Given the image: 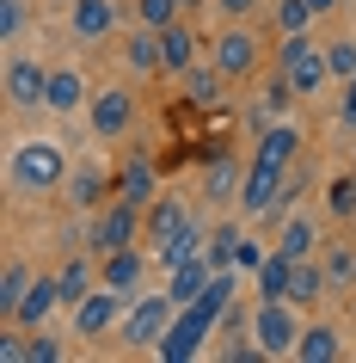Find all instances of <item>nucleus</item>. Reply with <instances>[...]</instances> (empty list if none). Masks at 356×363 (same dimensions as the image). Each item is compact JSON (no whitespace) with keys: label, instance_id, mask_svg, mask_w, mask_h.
Masks as SVG:
<instances>
[{"label":"nucleus","instance_id":"37","mask_svg":"<svg viewBox=\"0 0 356 363\" xmlns=\"http://www.w3.org/2000/svg\"><path fill=\"white\" fill-rule=\"evenodd\" d=\"M326 277H332V284H350V277H356V252H350V247H338L332 259H326Z\"/></svg>","mask_w":356,"mask_h":363},{"label":"nucleus","instance_id":"16","mask_svg":"<svg viewBox=\"0 0 356 363\" xmlns=\"http://www.w3.org/2000/svg\"><path fill=\"white\" fill-rule=\"evenodd\" d=\"M117 185H111V172L105 167H74L68 172V203L74 210H105V197H111Z\"/></svg>","mask_w":356,"mask_h":363},{"label":"nucleus","instance_id":"23","mask_svg":"<svg viewBox=\"0 0 356 363\" xmlns=\"http://www.w3.org/2000/svg\"><path fill=\"white\" fill-rule=\"evenodd\" d=\"M123 62H130L135 74H154V68H166V62H160V31H148V25H142V31L123 43Z\"/></svg>","mask_w":356,"mask_h":363},{"label":"nucleus","instance_id":"9","mask_svg":"<svg viewBox=\"0 0 356 363\" xmlns=\"http://www.w3.org/2000/svg\"><path fill=\"white\" fill-rule=\"evenodd\" d=\"M130 123H135V93L130 86H98L93 93V135L98 142H117Z\"/></svg>","mask_w":356,"mask_h":363},{"label":"nucleus","instance_id":"42","mask_svg":"<svg viewBox=\"0 0 356 363\" xmlns=\"http://www.w3.org/2000/svg\"><path fill=\"white\" fill-rule=\"evenodd\" d=\"M185 6H197V0H185Z\"/></svg>","mask_w":356,"mask_h":363},{"label":"nucleus","instance_id":"18","mask_svg":"<svg viewBox=\"0 0 356 363\" xmlns=\"http://www.w3.org/2000/svg\"><path fill=\"white\" fill-rule=\"evenodd\" d=\"M68 25H74V38L98 43V38H111V31H117V6H111V0H74Z\"/></svg>","mask_w":356,"mask_h":363},{"label":"nucleus","instance_id":"28","mask_svg":"<svg viewBox=\"0 0 356 363\" xmlns=\"http://www.w3.org/2000/svg\"><path fill=\"white\" fill-rule=\"evenodd\" d=\"M222 68H215V62H209V68H190L185 74V93H190V105H215V99H222Z\"/></svg>","mask_w":356,"mask_h":363},{"label":"nucleus","instance_id":"35","mask_svg":"<svg viewBox=\"0 0 356 363\" xmlns=\"http://www.w3.org/2000/svg\"><path fill=\"white\" fill-rule=\"evenodd\" d=\"M240 185H246V179L234 172V160H222V167L209 172V197H240Z\"/></svg>","mask_w":356,"mask_h":363},{"label":"nucleus","instance_id":"30","mask_svg":"<svg viewBox=\"0 0 356 363\" xmlns=\"http://www.w3.org/2000/svg\"><path fill=\"white\" fill-rule=\"evenodd\" d=\"M240 240H246V234L240 228H215V234H209V259H215V271H234V265H240Z\"/></svg>","mask_w":356,"mask_h":363},{"label":"nucleus","instance_id":"11","mask_svg":"<svg viewBox=\"0 0 356 363\" xmlns=\"http://www.w3.org/2000/svg\"><path fill=\"white\" fill-rule=\"evenodd\" d=\"M282 185H289V167L252 160V172H246V185H240V210H246V216H264V210L282 197Z\"/></svg>","mask_w":356,"mask_h":363},{"label":"nucleus","instance_id":"13","mask_svg":"<svg viewBox=\"0 0 356 363\" xmlns=\"http://www.w3.org/2000/svg\"><path fill=\"white\" fill-rule=\"evenodd\" d=\"M62 308V284L56 277H38V284L25 289V302H19V314H13V326H25V333H38L50 314Z\"/></svg>","mask_w":356,"mask_h":363},{"label":"nucleus","instance_id":"34","mask_svg":"<svg viewBox=\"0 0 356 363\" xmlns=\"http://www.w3.org/2000/svg\"><path fill=\"white\" fill-rule=\"evenodd\" d=\"M326 68H332V80H350V74H356V43H350V38L326 43Z\"/></svg>","mask_w":356,"mask_h":363},{"label":"nucleus","instance_id":"36","mask_svg":"<svg viewBox=\"0 0 356 363\" xmlns=\"http://www.w3.org/2000/svg\"><path fill=\"white\" fill-rule=\"evenodd\" d=\"M25 31V0H0V38L13 43Z\"/></svg>","mask_w":356,"mask_h":363},{"label":"nucleus","instance_id":"20","mask_svg":"<svg viewBox=\"0 0 356 363\" xmlns=\"http://www.w3.org/2000/svg\"><path fill=\"white\" fill-rule=\"evenodd\" d=\"M326 284H332V277H326V265H314V259H295V265H289V302H295V308L319 302Z\"/></svg>","mask_w":356,"mask_h":363},{"label":"nucleus","instance_id":"1","mask_svg":"<svg viewBox=\"0 0 356 363\" xmlns=\"http://www.w3.org/2000/svg\"><path fill=\"white\" fill-rule=\"evenodd\" d=\"M6 185H13L19 197L62 191V185H68V154H62V142H50V135L19 142V148H13V160H6Z\"/></svg>","mask_w":356,"mask_h":363},{"label":"nucleus","instance_id":"39","mask_svg":"<svg viewBox=\"0 0 356 363\" xmlns=\"http://www.w3.org/2000/svg\"><path fill=\"white\" fill-rule=\"evenodd\" d=\"M338 117H344V123H350V130H356V74L344 80V99H338Z\"/></svg>","mask_w":356,"mask_h":363},{"label":"nucleus","instance_id":"27","mask_svg":"<svg viewBox=\"0 0 356 363\" xmlns=\"http://www.w3.org/2000/svg\"><path fill=\"white\" fill-rule=\"evenodd\" d=\"M314 247H319V228L307 222V216H295V222L277 234V252H282V259H314Z\"/></svg>","mask_w":356,"mask_h":363},{"label":"nucleus","instance_id":"6","mask_svg":"<svg viewBox=\"0 0 356 363\" xmlns=\"http://www.w3.org/2000/svg\"><path fill=\"white\" fill-rule=\"evenodd\" d=\"M172 314H178L172 296H142V302L123 314V339H130V345H160V339H166V326H172Z\"/></svg>","mask_w":356,"mask_h":363},{"label":"nucleus","instance_id":"4","mask_svg":"<svg viewBox=\"0 0 356 363\" xmlns=\"http://www.w3.org/2000/svg\"><path fill=\"white\" fill-rule=\"evenodd\" d=\"M252 339H258L264 357H289V351L301 345L295 302H258V308H252Z\"/></svg>","mask_w":356,"mask_h":363},{"label":"nucleus","instance_id":"32","mask_svg":"<svg viewBox=\"0 0 356 363\" xmlns=\"http://www.w3.org/2000/svg\"><path fill=\"white\" fill-rule=\"evenodd\" d=\"M277 25H282V38L289 31H307L314 25V0H277Z\"/></svg>","mask_w":356,"mask_h":363},{"label":"nucleus","instance_id":"7","mask_svg":"<svg viewBox=\"0 0 356 363\" xmlns=\"http://www.w3.org/2000/svg\"><path fill=\"white\" fill-rule=\"evenodd\" d=\"M43 99H50V68L31 56H13L6 62V105L13 111H38Z\"/></svg>","mask_w":356,"mask_h":363},{"label":"nucleus","instance_id":"17","mask_svg":"<svg viewBox=\"0 0 356 363\" xmlns=\"http://www.w3.org/2000/svg\"><path fill=\"white\" fill-rule=\"evenodd\" d=\"M160 62H166V74H190V68H197V31H190L185 19H172L166 31H160Z\"/></svg>","mask_w":356,"mask_h":363},{"label":"nucleus","instance_id":"25","mask_svg":"<svg viewBox=\"0 0 356 363\" xmlns=\"http://www.w3.org/2000/svg\"><path fill=\"white\" fill-rule=\"evenodd\" d=\"M344 345H338V333L332 326H301V345H295V357L301 363H332Z\"/></svg>","mask_w":356,"mask_h":363},{"label":"nucleus","instance_id":"2","mask_svg":"<svg viewBox=\"0 0 356 363\" xmlns=\"http://www.w3.org/2000/svg\"><path fill=\"white\" fill-rule=\"evenodd\" d=\"M277 68H282V80L295 86V99H314L326 80H332V68H326V50H319L307 31H289V38L277 43Z\"/></svg>","mask_w":356,"mask_h":363},{"label":"nucleus","instance_id":"3","mask_svg":"<svg viewBox=\"0 0 356 363\" xmlns=\"http://www.w3.org/2000/svg\"><path fill=\"white\" fill-rule=\"evenodd\" d=\"M209 326H222V320H215V314H209L203 302H185V308H178V314H172L166 339L154 345V351H160V357H166V363H185V357H197V351H203Z\"/></svg>","mask_w":356,"mask_h":363},{"label":"nucleus","instance_id":"26","mask_svg":"<svg viewBox=\"0 0 356 363\" xmlns=\"http://www.w3.org/2000/svg\"><path fill=\"white\" fill-rule=\"evenodd\" d=\"M295 148H301V130H289V123H270V130H264V142H258V160H270V167H289V160H295Z\"/></svg>","mask_w":356,"mask_h":363},{"label":"nucleus","instance_id":"15","mask_svg":"<svg viewBox=\"0 0 356 363\" xmlns=\"http://www.w3.org/2000/svg\"><path fill=\"white\" fill-rule=\"evenodd\" d=\"M142 277H148V259H142L135 247H123V252H105V259H98V284H111L117 296H130V289L142 284Z\"/></svg>","mask_w":356,"mask_h":363},{"label":"nucleus","instance_id":"5","mask_svg":"<svg viewBox=\"0 0 356 363\" xmlns=\"http://www.w3.org/2000/svg\"><path fill=\"white\" fill-rule=\"evenodd\" d=\"M130 240H142V210H135L130 197H117V203H105L93 216V252L105 259V252H123Z\"/></svg>","mask_w":356,"mask_h":363},{"label":"nucleus","instance_id":"29","mask_svg":"<svg viewBox=\"0 0 356 363\" xmlns=\"http://www.w3.org/2000/svg\"><path fill=\"white\" fill-rule=\"evenodd\" d=\"M56 284H62V302H86V296H93V265H86V259H68V271H62V277H56Z\"/></svg>","mask_w":356,"mask_h":363},{"label":"nucleus","instance_id":"38","mask_svg":"<svg viewBox=\"0 0 356 363\" xmlns=\"http://www.w3.org/2000/svg\"><path fill=\"white\" fill-rule=\"evenodd\" d=\"M56 357H62V345L50 339V333H38V339L25 345V363H56Z\"/></svg>","mask_w":356,"mask_h":363},{"label":"nucleus","instance_id":"12","mask_svg":"<svg viewBox=\"0 0 356 363\" xmlns=\"http://www.w3.org/2000/svg\"><path fill=\"white\" fill-rule=\"evenodd\" d=\"M209 277H215V259H209V252H190L185 265H172V284H166V296H172L178 308H185V302H197V296L209 289Z\"/></svg>","mask_w":356,"mask_h":363},{"label":"nucleus","instance_id":"21","mask_svg":"<svg viewBox=\"0 0 356 363\" xmlns=\"http://www.w3.org/2000/svg\"><path fill=\"white\" fill-rule=\"evenodd\" d=\"M38 284L31 277V265L25 259H6V271H0V320L13 326V314H19V302H25V289Z\"/></svg>","mask_w":356,"mask_h":363},{"label":"nucleus","instance_id":"41","mask_svg":"<svg viewBox=\"0 0 356 363\" xmlns=\"http://www.w3.org/2000/svg\"><path fill=\"white\" fill-rule=\"evenodd\" d=\"M332 6H338V0H314V13H332Z\"/></svg>","mask_w":356,"mask_h":363},{"label":"nucleus","instance_id":"24","mask_svg":"<svg viewBox=\"0 0 356 363\" xmlns=\"http://www.w3.org/2000/svg\"><path fill=\"white\" fill-rule=\"evenodd\" d=\"M289 265H295V259L264 252V265H258V296L264 302H289Z\"/></svg>","mask_w":356,"mask_h":363},{"label":"nucleus","instance_id":"33","mask_svg":"<svg viewBox=\"0 0 356 363\" xmlns=\"http://www.w3.org/2000/svg\"><path fill=\"white\" fill-rule=\"evenodd\" d=\"M326 210L344 222V216H356V179H332L326 185Z\"/></svg>","mask_w":356,"mask_h":363},{"label":"nucleus","instance_id":"10","mask_svg":"<svg viewBox=\"0 0 356 363\" xmlns=\"http://www.w3.org/2000/svg\"><path fill=\"white\" fill-rule=\"evenodd\" d=\"M215 68H222L227 80H246L258 68V38H252L246 25H227L222 38H215Z\"/></svg>","mask_w":356,"mask_h":363},{"label":"nucleus","instance_id":"14","mask_svg":"<svg viewBox=\"0 0 356 363\" xmlns=\"http://www.w3.org/2000/svg\"><path fill=\"white\" fill-rule=\"evenodd\" d=\"M111 320H117V289L111 284H98L86 302H74V333H80V339H98Z\"/></svg>","mask_w":356,"mask_h":363},{"label":"nucleus","instance_id":"22","mask_svg":"<svg viewBox=\"0 0 356 363\" xmlns=\"http://www.w3.org/2000/svg\"><path fill=\"white\" fill-rule=\"evenodd\" d=\"M117 197H130L135 210H148L154 197H160V191H154V167H142V160H130V167L117 172Z\"/></svg>","mask_w":356,"mask_h":363},{"label":"nucleus","instance_id":"40","mask_svg":"<svg viewBox=\"0 0 356 363\" xmlns=\"http://www.w3.org/2000/svg\"><path fill=\"white\" fill-rule=\"evenodd\" d=\"M215 6H222L227 19H246V13H252V6H258V0H215Z\"/></svg>","mask_w":356,"mask_h":363},{"label":"nucleus","instance_id":"19","mask_svg":"<svg viewBox=\"0 0 356 363\" xmlns=\"http://www.w3.org/2000/svg\"><path fill=\"white\" fill-rule=\"evenodd\" d=\"M56 117H68V111H80L86 105V74L80 68H50V99H43Z\"/></svg>","mask_w":356,"mask_h":363},{"label":"nucleus","instance_id":"8","mask_svg":"<svg viewBox=\"0 0 356 363\" xmlns=\"http://www.w3.org/2000/svg\"><path fill=\"white\" fill-rule=\"evenodd\" d=\"M190 228H197L190 222V203H178V197H154L148 216H142V240H154V252L172 247V240H185Z\"/></svg>","mask_w":356,"mask_h":363},{"label":"nucleus","instance_id":"31","mask_svg":"<svg viewBox=\"0 0 356 363\" xmlns=\"http://www.w3.org/2000/svg\"><path fill=\"white\" fill-rule=\"evenodd\" d=\"M135 13H142V25H148V31H166V25L185 13V0H135Z\"/></svg>","mask_w":356,"mask_h":363}]
</instances>
